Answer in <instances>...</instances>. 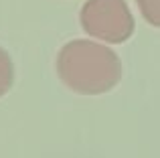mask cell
<instances>
[{
  "label": "cell",
  "mask_w": 160,
  "mask_h": 158,
  "mask_svg": "<svg viewBox=\"0 0 160 158\" xmlns=\"http://www.w3.org/2000/svg\"><path fill=\"white\" fill-rule=\"evenodd\" d=\"M12 83H14V65L10 55L0 47V97H4L10 91Z\"/></svg>",
  "instance_id": "3"
},
{
  "label": "cell",
  "mask_w": 160,
  "mask_h": 158,
  "mask_svg": "<svg viewBox=\"0 0 160 158\" xmlns=\"http://www.w3.org/2000/svg\"><path fill=\"white\" fill-rule=\"evenodd\" d=\"M136 4L146 22L160 28V0H136Z\"/></svg>",
  "instance_id": "4"
},
{
  "label": "cell",
  "mask_w": 160,
  "mask_h": 158,
  "mask_svg": "<svg viewBox=\"0 0 160 158\" xmlns=\"http://www.w3.org/2000/svg\"><path fill=\"white\" fill-rule=\"evenodd\" d=\"M81 28L108 45L126 43L134 35L136 20L126 0H85L79 12Z\"/></svg>",
  "instance_id": "2"
},
{
  "label": "cell",
  "mask_w": 160,
  "mask_h": 158,
  "mask_svg": "<svg viewBox=\"0 0 160 158\" xmlns=\"http://www.w3.org/2000/svg\"><path fill=\"white\" fill-rule=\"evenodd\" d=\"M57 75L79 95H102L122 79V61L112 47L89 39L69 41L57 53Z\"/></svg>",
  "instance_id": "1"
}]
</instances>
